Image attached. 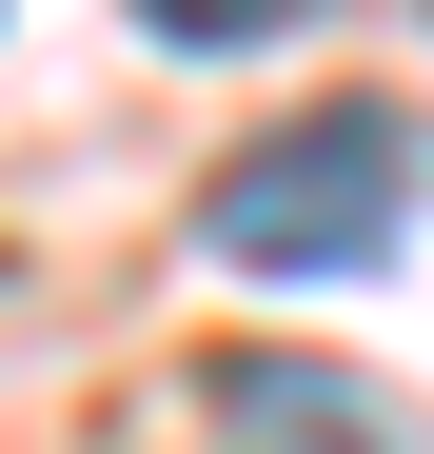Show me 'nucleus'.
<instances>
[{
  "mask_svg": "<svg viewBox=\"0 0 434 454\" xmlns=\"http://www.w3.org/2000/svg\"><path fill=\"white\" fill-rule=\"evenodd\" d=\"M415 178H434L415 99H316V119H276V138L217 159L198 238L237 257V277H376V257L415 238Z\"/></svg>",
  "mask_w": 434,
  "mask_h": 454,
  "instance_id": "1",
  "label": "nucleus"
},
{
  "mask_svg": "<svg viewBox=\"0 0 434 454\" xmlns=\"http://www.w3.org/2000/svg\"><path fill=\"white\" fill-rule=\"evenodd\" d=\"M217 434L237 454H376V415L336 375H297V356H217Z\"/></svg>",
  "mask_w": 434,
  "mask_h": 454,
  "instance_id": "2",
  "label": "nucleus"
},
{
  "mask_svg": "<svg viewBox=\"0 0 434 454\" xmlns=\"http://www.w3.org/2000/svg\"><path fill=\"white\" fill-rule=\"evenodd\" d=\"M178 59H237V40H276V20H316V0H138Z\"/></svg>",
  "mask_w": 434,
  "mask_h": 454,
  "instance_id": "3",
  "label": "nucleus"
}]
</instances>
